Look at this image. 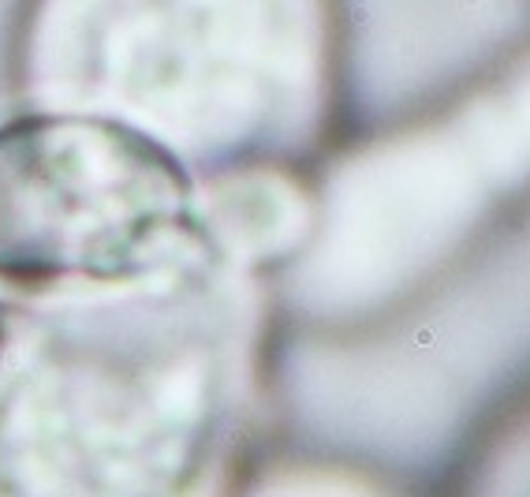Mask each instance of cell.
I'll return each mask as SVG.
<instances>
[{"label": "cell", "mask_w": 530, "mask_h": 497, "mask_svg": "<svg viewBox=\"0 0 530 497\" xmlns=\"http://www.w3.org/2000/svg\"><path fill=\"white\" fill-rule=\"evenodd\" d=\"M202 240L187 172L146 131L67 109L0 127L4 284H119L157 273Z\"/></svg>", "instance_id": "3"}, {"label": "cell", "mask_w": 530, "mask_h": 497, "mask_svg": "<svg viewBox=\"0 0 530 497\" xmlns=\"http://www.w3.org/2000/svg\"><path fill=\"white\" fill-rule=\"evenodd\" d=\"M243 322L206 240L157 273L0 318V497H209Z\"/></svg>", "instance_id": "1"}, {"label": "cell", "mask_w": 530, "mask_h": 497, "mask_svg": "<svg viewBox=\"0 0 530 497\" xmlns=\"http://www.w3.org/2000/svg\"><path fill=\"white\" fill-rule=\"evenodd\" d=\"M306 0H53L45 82L93 116L216 150L273 138L318 64Z\"/></svg>", "instance_id": "2"}]
</instances>
